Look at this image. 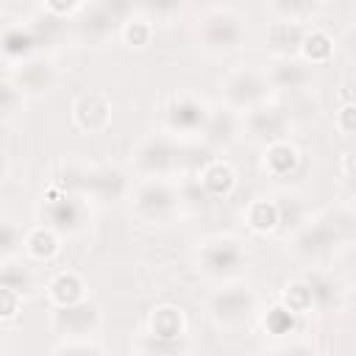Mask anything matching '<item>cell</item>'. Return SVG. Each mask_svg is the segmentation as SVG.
Instances as JSON below:
<instances>
[{
    "instance_id": "31",
    "label": "cell",
    "mask_w": 356,
    "mask_h": 356,
    "mask_svg": "<svg viewBox=\"0 0 356 356\" xmlns=\"http://www.w3.org/2000/svg\"><path fill=\"white\" fill-rule=\"evenodd\" d=\"M300 214H303V206H300L298 200H284V203H278V222L295 225V222H300Z\"/></svg>"
},
{
    "instance_id": "1",
    "label": "cell",
    "mask_w": 356,
    "mask_h": 356,
    "mask_svg": "<svg viewBox=\"0 0 356 356\" xmlns=\"http://www.w3.org/2000/svg\"><path fill=\"white\" fill-rule=\"evenodd\" d=\"M256 306V298L242 289V286H228V289H220L214 298H211V312L225 320V323H236L242 317H248Z\"/></svg>"
},
{
    "instance_id": "37",
    "label": "cell",
    "mask_w": 356,
    "mask_h": 356,
    "mask_svg": "<svg viewBox=\"0 0 356 356\" xmlns=\"http://www.w3.org/2000/svg\"><path fill=\"white\" fill-rule=\"evenodd\" d=\"M353 195H356V181H353Z\"/></svg>"
},
{
    "instance_id": "34",
    "label": "cell",
    "mask_w": 356,
    "mask_h": 356,
    "mask_svg": "<svg viewBox=\"0 0 356 356\" xmlns=\"http://www.w3.org/2000/svg\"><path fill=\"white\" fill-rule=\"evenodd\" d=\"M125 36H128V42H134V44H145V39H147V28H145L142 22H134V25H128Z\"/></svg>"
},
{
    "instance_id": "35",
    "label": "cell",
    "mask_w": 356,
    "mask_h": 356,
    "mask_svg": "<svg viewBox=\"0 0 356 356\" xmlns=\"http://www.w3.org/2000/svg\"><path fill=\"white\" fill-rule=\"evenodd\" d=\"M58 356H97V350L95 348H86V345H70Z\"/></svg>"
},
{
    "instance_id": "18",
    "label": "cell",
    "mask_w": 356,
    "mask_h": 356,
    "mask_svg": "<svg viewBox=\"0 0 356 356\" xmlns=\"http://www.w3.org/2000/svg\"><path fill=\"white\" fill-rule=\"evenodd\" d=\"M50 78H53L50 64L33 61V64L22 67V72H19V86H22V89H31V92H42V89L50 86Z\"/></svg>"
},
{
    "instance_id": "8",
    "label": "cell",
    "mask_w": 356,
    "mask_h": 356,
    "mask_svg": "<svg viewBox=\"0 0 356 356\" xmlns=\"http://www.w3.org/2000/svg\"><path fill=\"white\" fill-rule=\"evenodd\" d=\"M175 161V147L167 139H150L142 150H139V167L145 172H167Z\"/></svg>"
},
{
    "instance_id": "4",
    "label": "cell",
    "mask_w": 356,
    "mask_h": 356,
    "mask_svg": "<svg viewBox=\"0 0 356 356\" xmlns=\"http://www.w3.org/2000/svg\"><path fill=\"white\" fill-rule=\"evenodd\" d=\"M203 39L211 44V47H222V50H228V47H234L239 39H242V25L236 22V17H231V14H211L209 19H206V25H203Z\"/></svg>"
},
{
    "instance_id": "14",
    "label": "cell",
    "mask_w": 356,
    "mask_h": 356,
    "mask_svg": "<svg viewBox=\"0 0 356 356\" xmlns=\"http://www.w3.org/2000/svg\"><path fill=\"white\" fill-rule=\"evenodd\" d=\"M86 189H92L95 195L106 197V200H114L122 195L125 189V178L117 172V170H100V172H92L86 181H83Z\"/></svg>"
},
{
    "instance_id": "16",
    "label": "cell",
    "mask_w": 356,
    "mask_h": 356,
    "mask_svg": "<svg viewBox=\"0 0 356 356\" xmlns=\"http://www.w3.org/2000/svg\"><path fill=\"white\" fill-rule=\"evenodd\" d=\"M203 192L209 195H225L231 186H234V172L228 164H211L206 172H203V181H200Z\"/></svg>"
},
{
    "instance_id": "11",
    "label": "cell",
    "mask_w": 356,
    "mask_h": 356,
    "mask_svg": "<svg viewBox=\"0 0 356 356\" xmlns=\"http://www.w3.org/2000/svg\"><path fill=\"white\" fill-rule=\"evenodd\" d=\"M250 134L259 139H278L286 128V114L281 108H259L250 114Z\"/></svg>"
},
{
    "instance_id": "22",
    "label": "cell",
    "mask_w": 356,
    "mask_h": 356,
    "mask_svg": "<svg viewBox=\"0 0 356 356\" xmlns=\"http://www.w3.org/2000/svg\"><path fill=\"white\" fill-rule=\"evenodd\" d=\"M306 286L312 289V298H314V303L317 306H331L334 300H337V286H334V281H328L325 275H309L306 278Z\"/></svg>"
},
{
    "instance_id": "13",
    "label": "cell",
    "mask_w": 356,
    "mask_h": 356,
    "mask_svg": "<svg viewBox=\"0 0 356 356\" xmlns=\"http://www.w3.org/2000/svg\"><path fill=\"white\" fill-rule=\"evenodd\" d=\"M181 331H184V317H181L178 309H172V306L156 309V314L150 320V337H156V339H181Z\"/></svg>"
},
{
    "instance_id": "17",
    "label": "cell",
    "mask_w": 356,
    "mask_h": 356,
    "mask_svg": "<svg viewBox=\"0 0 356 356\" xmlns=\"http://www.w3.org/2000/svg\"><path fill=\"white\" fill-rule=\"evenodd\" d=\"M117 11H125V6H95L86 17V22H83V31L92 33V36H103L111 28Z\"/></svg>"
},
{
    "instance_id": "30",
    "label": "cell",
    "mask_w": 356,
    "mask_h": 356,
    "mask_svg": "<svg viewBox=\"0 0 356 356\" xmlns=\"http://www.w3.org/2000/svg\"><path fill=\"white\" fill-rule=\"evenodd\" d=\"M28 242H31L33 256H50V253L56 250V236H53L50 231H36Z\"/></svg>"
},
{
    "instance_id": "33",
    "label": "cell",
    "mask_w": 356,
    "mask_h": 356,
    "mask_svg": "<svg viewBox=\"0 0 356 356\" xmlns=\"http://www.w3.org/2000/svg\"><path fill=\"white\" fill-rule=\"evenodd\" d=\"M17 239H22V234H17V228H14L11 222H6V225H3V250L11 253V250L17 248Z\"/></svg>"
},
{
    "instance_id": "19",
    "label": "cell",
    "mask_w": 356,
    "mask_h": 356,
    "mask_svg": "<svg viewBox=\"0 0 356 356\" xmlns=\"http://www.w3.org/2000/svg\"><path fill=\"white\" fill-rule=\"evenodd\" d=\"M53 300L58 303V306H75V303H81V281L75 278V275H58L56 281H53Z\"/></svg>"
},
{
    "instance_id": "24",
    "label": "cell",
    "mask_w": 356,
    "mask_h": 356,
    "mask_svg": "<svg viewBox=\"0 0 356 356\" xmlns=\"http://www.w3.org/2000/svg\"><path fill=\"white\" fill-rule=\"evenodd\" d=\"M250 222L256 228H275L278 225V206L275 203H267V200H259L253 209H250Z\"/></svg>"
},
{
    "instance_id": "23",
    "label": "cell",
    "mask_w": 356,
    "mask_h": 356,
    "mask_svg": "<svg viewBox=\"0 0 356 356\" xmlns=\"http://www.w3.org/2000/svg\"><path fill=\"white\" fill-rule=\"evenodd\" d=\"M270 39H273V44H275L278 50H289V47H295V44H300V42H303V33H300V28H298V25L275 22V25H273V31H270Z\"/></svg>"
},
{
    "instance_id": "29",
    "label": "cell",
    "mask_w": 356,
    "mask_h": 356,
    "mask_svg": "<svg viewBox=\"0 0 356 356\" xmlns=\"http://www.w3.org/2000/svg\"><path fill=\"white\" fill-rule=\"evenodd\" d=\"M206 131H209L211 139H228V136L234 134V122H231V117L222 111V114H214V117L206 122Z\"/></svg>"
},
{
    "instance_id": "20",
    "label": "cell",
    "mask_w": 356,
    "mask_h": 356,
    "mask_svg": "<svg viewBox=\"0 0 356 356\" xmlns=\"http://www.w3.org/2000/svg\"><path fill=\"white\" fill-rule=\"evenodd\" d=\"M267 164H270L273 172L289 175V172L298 167V153H295L289 145H273L270 153H267Z\"/></svg>"
},
{
    "instance_id": "9",
    "label": "cell",
    "mask_w": 356,
    "mask_h": 356,
    "mask_svg": "<svg viewBox=\"0 0 356 356\" xmlns=\"http://www.w3.org/2000/svg\"><path fill=\"white\" fill-rule=\"evenodd\" d=\"M108 100L103 97V95H83L81 100H78V106H75V117H78V122L83 125V128H89V131H97V128H103L106 122H108Z\"/></svg>"
},
{
    "instance_id": "32",
    "label": "cell",
    "mask_w": 356,
    "mask_h": 356,
    "mask_svg": "<svg viewBox=\"0 0 356 356\" xmlns=\"http://www.w3.org/2000/svg\"><path fill=\"white\" fill-rule=\"evenodd\" d=\"M337 125H339L342 131H348V134H356V106H353V103H348V106L339 108Z\"/></svg>"
},
{
    "instance_id": "10",
    "label": "cell",
    "mask_w": 356,
    "mask_h": 356,
    "mask_svg": "<svg viewBox=\"0 0 356 356\" xmlns=\"http://www.w3.org/2000/svg\"><path fill=\"white\" fill-rule=\"evenodd\" d=\"M334 242H337V228H334L331 222H317V225L306 228V231L298 236L295 248H298V253H306V256H317V253L328 250Z\"/></svg>"
},
{
    "instance_id": "2",
    "label": "cell",
    "mask_w": 356,
    "mask_h": 356,
    "mask_svg": "<svg viewBox=\"0 0 356 356\" xmlns=\"http://www.w3.org/2000/svg\"><path fill=\"white\" fill-rule=\"evenodd\" d=\"M50 200L44 203V217L56 231H75L83 222V206L70 197V195H47Z\"/></svg>"
},
{
    "instance_id": "12",
    "label": "cell",
    "mask_w": 356,
    "mask_h": 356,
    "mask_svg": "<svg viewBox=\"0 0 356 356\" xmlns=\"http://www.w3.org/2000/svg\"><path fill=\"white\" fill-rule=\"evenodd\" d=\"M206 122H209L206 108L195 100H178L170 106V125L178 131H195V128H203Z\"/></svg>"
},
{
    "instance_id": "5",
    "label": "cell",
    "mask_w": 356,
    "mask_h": 356,
    "mask_svg": "<svg viewBox=\"0 0 356 356\" xmlns=\"http://www.w3.org/2000/svg\"><path fill=\"white\" fill-rule=\"evenodd\" d=\"M172 203H175V195H172L170 186H164L161 181L145 184V186L139 189V195H136V209H139L145 217H153V220L170 214Z\"/></svg>"
},
{
    "instance_id": "26",
    "label": "cell",
    "mask_w": 356,
    "mask_h": 356,
    "mask_svg": "<svg viewBox=\"0 0 356 356\" xmlns=\"http://www.w3.org/2000/svg\"><path fill=\"white\" fill-rule=\"evenodd\" d=\"M264 325H267L273 334H289L292 325H295V312H289L286 306H275V309L267 314Z\"/></svg>"
},
{
    "instance_id": "7",
    "label": "cell",
    "mask_w": 356,
    "mask_h": 356,
    "mask_svg": "<svg viewBox=\"0 0 356 356\" xmlns=\"http://www.w3.org/2000/svg\"><path fill=\"white\" fill-rule=\"evenodd\" d=\"M97 320V312L92 303H75V306H61L56 312V325L67 334H86Z\"/></svg>"
},
{
    "instance_id": "28",
    "label": "cell",
    "mask_w": 356,
    "mask_h": 356,
    "mask_svg": "<svg viewBox=\"0 0 356 356\" xmlns=\"http://www.w3.org/2000/svg\"><path fill=\"white\" fill-rule=\"evenodd\" d=\"M3 289H11V292L22 295L25 289H31V275H28L22 267L8 264V267L3 270Z\"/></svg>"
},
{
    "instance_id": "36",
    "label": "cell",
    "mask_w": 356,
    "mask_h": 356,
    "mask_svg": "<svg viewBox=\"0 0 356 356\" xmlns=\"http://www.w3.org/2000/svg\"><path fill=\"white\" fill-rule=\"evenodd\" d=\"M14 295H17V292L3 289V314H6V317H11V314H14Z\"/></svg>"
},
{
    "instance_id": "15",
    "label": "cell",
    "mask_w": 356,
    "mask_h": 356,
    "mask_svg": "<svg viewBox=\"0 0 356 356\" xmlns=\"http://www.w3.org/2000/svg\"><path fill=\"white\" fill-rule=\"evenodd\" d=\"M270 81L275 86H281V89H298V86H303L309 81V72H306V67H300L295 61H284L270 72Z\"/></svg>"
},
{
    "instance_id": "27",
    "label": "cell",
    "mask_w": 356,
    "mask_h": 356,
    "mask_svg": "<svg viewBox=\"0 0 356 356\" xmlns=\"http://www.w3.org/2000/svg\"><path fill=\"white\" fill-rule=\"evenodd\" d=\"M303 44H306L303 50H306V56H309L312 61H320V58H325V56L331 53V39H328L325 33H320V31L303 36Z\"/></svg>"
},
{
    "instance_id": "3",
    "label": "cell",
    "mask_w": 356,
    "mask_h": 356,
    "mask_svg": "<svg viewBox=\"0 0 356 356\" xmlns=\"http://www.w3.org/2000/svg\"><path fill=\"white\" fill-rule=\"evenodd\" d=\"M203 264L209 273L214 275H225L231 270H236L242 264V250L236 242L231 239H217V242H209L206 250H203Z\"/></svg>"
},
{
    "instance_id": "25",
    "label": "cell",
    "mask_w": 356,
    "mask_h": 356,
    "mask_svg": "<svg viewBox=\"0 0 356 356\" xmlns=\"http://www.w3.org/2000/svg\"><path fill=\"white\" fill-rule=\"evenodd\" d=\"M312 303H314V298H312V289H309L306 284H292V286L286 289V309H289V312L300 314V312L312 309Z\"/></svg>"
},
{
    "instance_id": "6",
    "label": "cell",
    "mask_w": 356,
    "mask_h": 356,
    "mask_svg": "<svg viewBox=\"0 0 356 356\" xmlns=\"http://www.w3.org/2000/svg\"><path fill=\"white\" fill-rule=\"evenodd\" d=\"M264 89H267V81H264L259 72H253V70H242V72H236V75L228 81V97H231L236 106H250V103H256V100L264 95Z\"/></svg>"
},
{
    "instance_id": "21",
    "label": "cell",
    "mask_w": 356,
    "mask_h": 356,
    "mask_svg": "<svg viewBox=\"0 0 356 356\" xmlns=\"http://www.w3.org/2000/svg\"><path fill=\"white\" fill-rule=\"evenodd\" d=\"M33 44H36V36H33L31 31H22V28H11V31H6V36H3V47H6L8 56H22V53H28Z\"/></svg>"
}]
</instances>
